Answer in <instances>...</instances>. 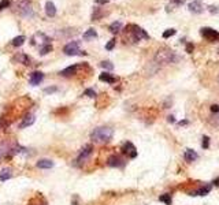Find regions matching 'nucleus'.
Segmentation results:
<instances>
[{"label": "nucleus", "instance_id": "nucleus-38", "mask_svg": "<svg viewBox=\"0 0 219 205\" xmlns=\"http://www.w3.org/2000/svg\"><path fill=\"white\" fill-rule=\"evenodd\" d=\"M108 0H96V3L97 4H104V3H107Z\"/></svg>", "mask_w": 219, "mask_h": 205}, {"label": "nucleus", "instance_id": "nucleus-41", "mask_svg": "<svg viewBox=\"0 0 219 205\" xmlns=\"http://www.w3.org/2000/svg\"><path fill=\"white\" fill-rule=\"evenodd\" d=\"M212 183H214L215 186H219V178H218V179H215V181L212 182Z\"/></svg>", "mask_w": 219, "mask_h": 205}, {"label": "nucleus", "instance_id": "nucleus-26", "mask_svg": "<svg viewBox=\"0 0 219 205\" xmlns=\"http://www.w3.org/2000/svg\"><path fill=\"white\" fill-rule=\"evenodd\" d=\"M159 200L162 201V203H164L166 205H171V203H173V200H171V195H170V194H163V195H160Z\"/></svg>", "mask_w": 219, "mask_h": 205}, {"label": "nucleus", "instance_id": "nucleus-42", "mask_svg": "<svg viewBox=\"0 0 219 205\" xmlns=\"http://www.w3.org/2000/svg\"><path fill=\"white\" fill-rule=\"evenodd\" d=\"M218 81H219V75H218Z\"/></svg>", "mask_w": 219, "mask_h": 205}, {"label": "nucleus", "instance_id": "nucleus-1", "mask_svg": "<svg viewBox=\"0 0 219 205\" xmlns=\"http://www.w3.org/2000/svg\"><path fill=\"white\" fill-rule=\"evenodd\" d=\"M178 60V56L175 55L169 48H162L155 55V62L159 64H167V63H174Z\"/></svg>", "mask_w": 219, "mask_h": 205}, {"label": "nucleus", "instance_id": "nucleus-27", "mask_svg": "<svg viewBox=\"0 0 219 205\" xmlns=\"http://www.w3.org/2000/svg\"><path fill=\"white\" fill-rule=\"evenodd\" d=\"M174 34H175V29H167L166 31H163V39H169Z\"/></svg>", "mask_w": 219, "mask_h": 205}, {"label": "nucleus", "instance_id": "nucleus-8", "mask_svg": "<svg viewBox=\"0 0 219 205\" xmlns=\"http://www.w3.org/2000/svg\"><path fill=\"white\" fill-rule=\"evenodd\" d=\"M92 150H93V146L92 145H88V146H85L84 149H82V152L80 153V156H78L77 159V164H82L85 162V160L88 159V157L92 154Z\"/></svg>", "mask_w": 219, "mask_h": 205}, {"label": "nucleus", "instance_id": "nucleus-4", "mask_svg": "<svg viewBox=\"0 0 219 205\" xmlns=\"http://www.w3.org/2000/svg\"><path fill=\"white\" fill-rule=\"evenodd\" d=\"M17 11L25 18L33 17V10H32V6H30V0H19V2L17 3Z\"/></svg>", "mask_w": 219, "mask_h": 205}, {"label": "nucleus", "instance_id": "nucleus-13", "mask_svg": "<svg viewBox=\"0 0 219 205\" xmlns=\"http://www.w3.org/2000/svg\"><path fill=\"white\" fill-rule=\"evenodd\" d=\"M45 14H47V17H49V18H53L56 15V7L52 2L45 3Z\"/></svg>", "mask_w": 219, "mask_h": 205}, {"label": "nucleus", "instance_id": "nucleus-16", "mask_svg": "<svg viewBox=\"0 0 219 205\" xmlns=\"http://www.w3.org/2000/svg\"><path fill=\"white\" fill-rule=\"evenodd\" d=\"M99 80L103 81V82H108V84H115V82H116V78L112 77L110 72H103V74H100Z\"/></svg>", "mask_w": 219, "mask_h": 205}, {"label": "nucleus", "instance_id": "nucleus-7", "mask_svg": "<svg viewBox=\"0 0 219 205\" xmlns=\"http://www.w3.org/2000/svg\"><path fill=\"white\" fill-rule=\"evenodd\" d=\"M122 153L123 154H128L129 157H132V159H134L136 156H137V150H136V146L133 145L132 142H126L125 145L122 146Z\"/></svg>", "mask_w": 219, "mask_h": 205}, {"label": "nucleus", "instance_id": "nucleus-35", "mask_svg": "<svg viewBox=\"0 0 219 205\" xmlns=\"http://www.w3.org/2000/svg\"><path fill=\"white\" fill-rule=\"evenodd\" d=\"M209 109H211L212 113H219V105H218V104H214V105H211V108H209Z\"/></svg>", "mask_w": 219, "mask_h": 205}, {"label": "nucleus", "instance_id": "nucleus-17", "mask_svg": "<svg viewBox=\"0 0 219 205\" xmlns=\"http://www.w3.org/2000/svg\"><path fill=\"white\" fill-rule=\"evenodd\" d=\"M37 167L39 168H52L53 167V162H51V160L48 159H43V160H40V162H37Z\"/></svg>", "mask_w": 219, "mask_h": 205}, {"label": "nucleus", "instance_id": "nucleus-37", "mask_svg": "<svg viewBox=\"0 0 219 205\" xmlns=\"http://www.w3.org/2000/svg\"><path fill=\"white\" fill-rule=\"evenodd\" d=\"M171 2H173L174 4H177V6H181V4L185 3V0H171Z\"/></svg>", "mask_w": 219, "mask_h": 205}, {"label": "nucleus", "instance_id": "nucleus-11", "mask_svg": "<svg viewBox=\"0 0 219 205\" xmlns=\"http://www.w3.org/2000/svg\"><path fill=\"white\" fill-rule=\"evenodd\" d=\"M107 164H108L110 167H122L125 163H123V160L120 159L119 156H116V154H112V156H111L108 160H107Z\"/></svg>", "mask_w": 219, "mask_h": 205}, {"label": "nucleus", "instance_id": "nucleus-18", "mask_svg": "<svg viewBox=\"0 0 219 205\" xmlns=\"http://www.w3.org/2000/svg\"><path fill=\"white\" fill-rule=\"evenodd\" d=\"M209 190H211V186H204V187L197 189V190L192 191L190 195H207L209 193Z\"/></svg>", "mask_w": 219, "mask_h": 205}, {"label": "nucleus", "instance_id": "nucleus-10", "mask_svg": "<svg viewBox=\"0 0 219 205\" xmlns=\"http://www.w3.org/2000/svg\"><path fill=\"white\" fill-rule=\"evenodd\" d=\"M44 80V74L41 71H34L30 74V78H29V82L30 85L36 86V85H40V82Z\"/></svg>", "mask_w": 219, "mask_h": 205}, {"label": "nucleus", "instance_id": "nucleus-14", "mask_svg": "<svg viewBox=\"0 0 219 205\" xmlns=\"http://www.w3.org/2000/svg\"><path fill=\"white\" fill-rule=\"evenodd\" d=\"M77 68H78L77 64L69 66V67H66L65 70L60 71V75H63V77H69V75H73V74H75V72H77Z\"/></svg>", "mask_w": 219, "mask_h": 205}, {"label": "nucleus", "instance_id": "nucleus-33", "mask_svg": "<svg viewBox=\"0 0 219 205\" xmlns=\"http://www.w3.org/2000/svg\"><path fill=\"white\" fill-rule=\"evenodd\" d=\"M100 17H101V12H100L99 8H96V11H95L93 15H92V21H97Z\"/></svg>", "mask_w": 219, "mask_h": 205}, {"label": "nucleus", "instance_id": "nucleus-9", "mask_svg": "<svg viewBox=\"0 0 219 205\" xmlns=\"http://www.w3.org/2000/svg\"><path fill=\"white\" fill-rule=\"evenodd\" d=\"M188 8H189L190 12H193V14H201V12H203V3H201V0H193L192 3H189Z\"/></svg>", "mask_w": 219, "mask_h": 205}, {"label": "nucleus", "instance_id": "nucleus-40", "mask_svg": "<svg viewBox=\"0 0 219 205\" xmlns=\"http://www.w3.org/2000/svg\"><path fill=\"white\" fill-rule=\"evenodd\" d=\"M169 122H170V123H174V122H175V119H174V116H169Z\"/></svg>", "mask_w": 219, "mask_h": 205}, {"label": "nucleus", "instance_id": "nucleus-34", "mask_svg": "<svg viewBox=\"0 0 219 205\" xmlns=\"http://www.w3.org/2000/svg\"><path fill=\"white\" fill-rule=\"evenodd\" d=\"M55 92H58V88H45L44 89V93H47V94H49V93H55Z\"/></svg>", "mask_w": 219, "mask_h": 205}, {"label": "nucleus", "instance_id": "nucleus-20", "mask_svg": "<svg viewBox=\"0 0 219 205\" xmlns=\"http://www.w3.org/2000/svg\"><path fill=\"white\" fill-rule=\"evenodd\" d=\"M97 37V31L95 29H88L84 33V39L85 40H91V39H96Z\"/></svg>", "mask_w": 219, "mask_h": 205}, {"label": "nucleus", "instance_id": "nucleus-21", "mask_svg": "<svg viewBox=\"0 0 219 205\" xmlns=\"http://www.w3.org/2000/svg\"><path fill=\"white\" fill-rule=\"evenodd\" d=\"M120 27H122V23H120L119 21H116V22H112V23L110 25V31L111 33H118V31L120 30Z\"/></svg>", "mask_w": 219, "mask_h": 205}, {"label": "nucleus", "instance_id": "nucleus-43", "mask_svg": "<svg viewBox=\"0 0 219 205\" xmlns=\"http://www.w3.org/2000/svg\"><path fill=\"white\" fill-rule=\"evenodd\" d=\"M218 52H219V51H218Z\"/></svg>", "mask_w": 219, "mask_h": 205}, {"label": "nucleus", "instance_id": "nucleus-30", "mask_svg": "<svg viewBox=\"0 0 219 205\" xmlns=\"http://www.w3.org/2000/svg\"><path fill=\"white\" fill-rule=\"evenodd\" d=\"M201 146H203V149H208V146H209V138L207 137V135H204V137H203Z\"/></svg>", "mask_w": 219, "mask_h": 205}, {"label": "nucleus", "instance_id": "nucleus-15", "mask_svg": "<svg viewBox=\"0 0 219 205\" xmlns=\"http://www.w3.org/2000/svg\"><path fill=\"white\" fill-rule=\"evenodd\" d=\"M183 157H185V160L186 162H195L196 159H197V153L195 152L193 149H186L185 150V153H183Z\"/></svg>", "mask_w": 219, "mask_h": 205}, {"label": "nucleus", "instance_id": "nucleus-28", "mask_svg": "<svg viewBox=\"0 0 219 205\" xmlns=\"http://www.w3.org/2000/svg\"><path fill=\"white\" fill-rule=\"evenodd\" d=\"M100 66L103 68H106V70H112V68H114V64L111 62H101Z\"/></svg>", "mask_w": 219, "mask_h": 205}, {"label": "nucleus", "instance_id": "nucleus-31", "mask_svg": "<svg viewBox=\"0 0 219 205\" xmlns=\"http://www.w3.org/2000/svg\"><path fill=\"white\" fill-rule=\"evenodd\" d=\"M10 0H2V2H0V11L2 10H4V8H7L8 6H10Z\"/></svg>", "mask_w": 219, "mask_h": 205}, {"label": "nucleus", "instance_id": "nucleus-25", "mask_svg": "<svg viewBox=\"0 0 219 205\" xmlns=\"http://www.w3.org/2000/svg\"><path fill=\"white\" fill-rule=\"evenodd\" d=\"M8 149H10V146H8L7 144H2V145H0V160L6 156V153L8 152Z\"/></svg>", "mask_w": 219, "mask_h": 205}, {"label": "nucleus", "instance_id": "nucleus-12", "mask_svg": "<svg viewBox=\"0 0 219 205\" xmlns=\"http://www.w3.org/2000/svg\"><path fill=\"white\" fill-rule=\"evenodd\" d=\"M34 115H32V113H27V115H25V118L22 119L21 125H19V129H25V127H29L34 123Z\"/></svg>", "mask_w": 219, "mask_h": 205}, {"label": "nucleus", "instance_id": "nucleus-5", "mask_svg": "<svg viewBox=\"0 0 219 205\" xmlns=\"http://www.w3.org/2000/svg\"><path fill=\"white\" fill-rule=\"evenodd\" d=\"M201 36L209 43H217L219 41V31L211 29V27H203L201 29Z\"/></svg>", "mask_w": 219, "mask_h": 205}, {"label": "nucleus", "instance_id": "nucleus-19", "mask_svg": "<svg viewBox=\"0 0 219 205\" xmlns=\"http://www.w3.org/2000/svg\"><path fill=\"white\" fill-rule=\"evenodd\" d=\"M17 60L19 62V63H22V64H25V66H29L30 62H32V59L27 55H25V53H21V55L17 56Z\"/></svg>", "mask_w": 219, "mask_h": 205}, {"label": "nucleus", "instance_id": "nucleus-29", "mask_svg": "<svg viewBox=\"0 0 219 205\" xmlns=\"http://www.w3.org/2000/svg\"><path fill=\"white\" fill-rule=\"evenodd\" d=\"M115 43H116L115 39L110 40L108 43H107V45H106V49H107V51H111V49H114V47H115Z\"/></svg>", "mask_w": 219, "mask_h": 205}, {"label": "nucleus", "instance_id": "nucleus-6", "mask_svg": "<svg viewBox=\"0 0 219 205\" xmlns=\"http://www.w3.org/2000/svg\"><path fill=\"white\" fill-rule=\"evenodd\" d=\"M63 52H65L66 55H69V56L78 55V53L81 52L80 51V43H78V41H71V43H69L67 45H65Z\"/></svg>", "mask_w": 219, "mask_h": 205}, {"label": "nucleus", "instance_id": "nucleus-32", "mask_svg": "<svg viewBox=\"0 0 219 205\" xmlns=\"http://www.w3.org/2000/svg\"><path fill=\"white\" fill-rule=\"evenodd\" d=\"M84 94H85V96H88V97H92V99H93V97H96V92H95L93 89H86L84 92Z\"/></svg>", "mask_w": 219, "mask_h": 205}, {"label": "nucleus", "instance_id": "nucleus-22", "mask_svg": "<svg viewBox=\"0 0 219 205\" xmlns=\"http://www.w3.org/2000/svg\"><path fill=\"white\" fill-rule=\"evenodd\" d=\"M25 40H26V39H25V36H18V37H15V39L12 40V45H14V47H21L22 44L25 43Z\"/></svg>", "mask_w": 219, "mask_h": 205}, {"label": "nucleus", "instance_id": "nucleus-2", "mask_svg": "<svg viewBox=\"0 0 219 205\" xmlns=\"http://www.w3.org/2000/svg\"><path fill=\"white\" fill-rule=\"evenodd\" d=\"M114 135V130L110 127H99L92 133V140L97 144L101 142H108Z\"/></svg>", "mask_w": 219, "mask_h": 205}, {"label": "nucleus", "instance_id": "nucleus-23", "mask_svg": "<svg viewBox=\"0 0 219 205\" xmlns=\"http://www.w3.org/2000/svg\"><path fill=\"white\" fill-rule=\"evenodd\" d=\"M52 45L51 44H45V45H43L41 47V49H40V55H47V53H49V52H52Z\"/></svg>", "mask_w": 219, "mask_h": 205}, {"label": "nucleus", "instance_id": "nucleus-39", "mask_svg": "<svg viewBox=\"0 0 219 205\" xmlns=\"http://www.w3.org/2000/svg\"><path fill=\"white\" fill-rule=\"evenodd\" d=\"M178 125H179V126H185V125H188V121H181Z\"/></svg>", "mask_w": 219, "mask_h": 205}, {"label": "nucleus", "instance_id": "nucleus-36", "mask_svg": "<svg viewBox=\"0 0 219 205\" xmlns=\"http://www.w3.org/2000/svg\"><path fill=\"white\" fill-rule=\"evenodd\" d=\"M193 48H195V47H193V44H186V52H189V53H192L193 52Z\"/></svg>", "mask_w": 219, "mask_h": 205}, {"label": "nucleus", "instance_id": "nucleus-24", "mask_svg": "<svg viewBox=\"0 0 219 205\" xmlns=\"http://www.w3.org/2000/svg\"><path fill=\"white\" fill-rule=\"evenodd\" d=\"M11 178V170H3L0 174V181H7Z\"/></svg>", "mask_w": 219, "mask_h": 205}, {"label": "nucleus", "instance_id": "nucleus-3", "mask_svg": "<svg viewBox=\"0 0 219 205\" xmlns=\"http://www.w3.org/2000/svg\"><path fill=\"white\" fill-rule=\"evenodd\" d=\"M126 30L132 31V36H133V41H140V40H148L150 39V36H148V33L145 31L144 29H141V27H138L137 25H129L128 27H126Z\"/></svg>", "mask_w": 219, "mask_h": 205}]
</instances>
